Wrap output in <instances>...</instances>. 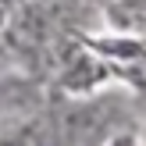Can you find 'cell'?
<instances>
[{"mask_svg":"<svg viewBox=\"0 0 146 146\" xmlns=\"http://www.w3.org/2000/svg\"><path fill=\"white\" fill-rule=\"evenodd\" d=\"M0 146H46V128L39 121H29V125L14 128L11 135H4Z\"/></svg>","mask_w":146,"mask_h":146,"instance_id":"6da1fadb","label":"cell"}]
</instances>
